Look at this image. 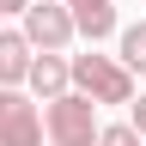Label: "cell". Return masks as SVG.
<instances>
[{"label":"cell","mask_w":146,"mask_h":146,"mask_svg":"<svg viewBox=\"0 0 146 146\" xmlns=\"http://www.w3.org/2000/svg\"><path fill=\"white\" fill-rule=\"evenodd\" d=\"M67 85L98 110V104H128L134 98V79L116 67V55H73L67 61Z\"/></svg>","instance_id":"obj_1"},{"label":"cell","mask_w":146,"mask_h":146,"mask_svg":"<svg viewBox=\"0 0 146 146\" xmlns=\"http://www.w3.org/2000/svg\"><path fill=\"white\" fill-rule=\"evenodd\" d=\"M43 134H49V146H91L98 140V110L79 91H67V98H55L43 110Z\"/></svg>","instance_id":"obj_2"},{"label":"cell","mask_w":146,"mask_h":146,"mask_svg":"<svg viewBox=\"0 0 146 146\" xmlns=\"http://www.w3.org/2000/svg\"><path fill=\"white\" fill-rule=\"evenodd\" d=\"M31 43V55H61L73 43V18L61 0H36V6H25V31H18Z\"/></svg>","instance_id":"obj_3"},{"label":"cell","mask_w":146,"mask_h":146,"mask_svg":"<svg viewBox=\"0 0 146 146\" xmlns=\"http://www.w3.org/2000/svg\"><path fill=\"white\" fill-rule=\"evenodd\" d=\"M0 146H43V110L25 91H0Z\"/></svg>","instance_id":"obj_4"},{"label":"cell","mask_w":146,"mask_h":146,"mask_svg":"<svg viewBox=\"0 0 146 146\" xmlns=\"http://www.w3.org/2000/svg\"><path fill=\"white\" fill-rule=\"evenodd\" d=\"M67 18H73V36L85 43L116 36V0H67Z\"/></svg>","instance_id":"obj_5"},{"label":"cell","mask_w":146,"mask_h":146,"mask_svg":"<svg viewBox=\"0 0 146 146\" xmlns=\"http://www.w3.org/2000/svg\"><path fill=\"white\" fill-rule=\"evenodd\" d=\"M25 85H31L43 104L67 98V55H31V73H25Z\"/></svg>","instance_id":"obj_6"},{"label":"cell","mask_w":146,"mask_h":146,"mask_svg":"<svg viewBox=\"0 0 146 146\" xmlns=\"http://www.w3.org/2000/svg\"><path fill=\"white\" fill-rule=\"evenodd\" d=\"M25 73H31V43H25L18 31L0 25V91H18Z\"/></svg>","instance_id":"obj_7"},{"label":"cell","mask_w":146,"mask_h":146,"mask_svg":"<svg viewBox=\"0 0 146 146\" xmlns=\"http://www.w3.org/2000/svg\"><path fill=\"white\" fill-rule=\"evenodd\" d=\"M116 67L134 79V73H146V25H128L122 31V55H116Z\"/></svg>","instance_id":"obj_8"},{"label":"cell","mask_w":146,"mask_h":146,"mask_svg":"<svg viewBox=\"0 0 146 146\" xmlns=\"http://www.w3.org/2000/svg\"><path fill=\"white\" fill-rule=\"evenodd\" d=\"M91 146H140V134H134L128 122H116V128H98V140H91Z\"/></svg>","instance_id":"obj_9"},{"label":"cell","mask_w":146,"mask_h":146,"mask_svg":"<svg viewBox=\"0 0 146 146\" xmlns=\"http://www.w3.org/2000/svg\"><path fill=\"white\" fill-rule=\"evenodd\" d=\"M128 110H134V116H128V128L146 140V91H140V98H128Z\"/></svg>","instance_id":"obj_10"},{"label":"cell","mask_w":146,"mask_h":146,"mask_svg":"<svg viewBox=\"0 0 146 146\" xmlns=\"http://www.w3.org/2000/svg\"><path fill=\"white\" fill-rule=\"evenodd\" d=\"M25 6H31V0H0V18H6V12H18V18H25Z\"/></svg>","instance_id":"obj_11"},{"label":"cell","mask_w":146,"mask_h":146,"mask_svg":"<svg viewBox=\"0 0 146 146\" xmlns=\"http://www.w3.org/2000/svg\"><path fill=\"white\" fill-rule=\"evenodd\" d=\"M31 6H36V0H31Z\"/></svg>","instance_id":"obj_12"},{"label":"cell","mask_w":146,"mask_h":146,"mask_svg":"<svg viewBox=\"0 0 146 146\" xmlns=\"http://www.w3.org/2000/svg\"><path fill=\"white\" fill-rule=\"evenodd\" d=\"M140 146H146V140H140Z\"/></svg>","instance_id":"obj_13"}]
</instances>
